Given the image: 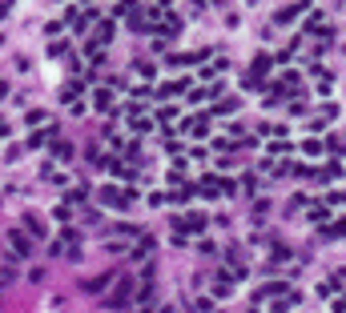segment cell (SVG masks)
<instances>
[{"label":"cell","instance_id":"6da1fadb","mask_svg":"<svg viewBox=\"0 0 346 313\" xmlns=\"http://www.w3.org/2000/svg\"><path fill=\"white\" fill-rule=\"evenodd\" d=\"M8 241H12V249H16L20 257H32V237H24L20 229H12V233H8Z\"/></svg>","mask_w":346,"mask_h":313},{"label":"cell","instance_id":"7a4b0ae2","mask_svg":"<svg viewBox=\"0 0 346 313\" xmlns=\"http://www.w3.org/2000/svg\"><path fill=\"white\" fill-rule=\"evenodd\" d=\"M24 229H28L32 237H41V233H45V225H41V217H37V213H24Z\"/></svg>","mask_w":346,"mask_h":313},{"label":"cell","instance_id":"3957f363","mask_svg":"<svg viewBox=\"0 0 346 313\" xmlns=\"http://www.w3.org/2000/svg\"><path fill=\"white\" fill-rule=\"evenodd\" d=\"M201 213H189V217H181V229H189V233H201Z\"/></svg>","mask_w":346,"mask_h":313},{"label":"cell","instance_id":"277c9868","mask_svg":"<svg viewBox=\"0 0 346 313\" xmlns=\"http://www.w3.org/2000/svg\"><path fill=\"white\" fill-rule=\"evenodd\" d=\"M105 285H109V273H101V277H89V281H85V289H89V293H101Z\"/></svg>","mask_w":346,"mask_h":313},{"label":"cell","instance_id":"5b68a950","mask_svg":"<svg viewBox=\"0 0 346 313\" xmlns=\"http://www.w3.org/2000/svg\"><path fill=\"white\" fill-rule=\"evenodd\" d=\"M53 156H57V161H68V156H73V145H68V141H57V145H53Z\"/></svg>","mask_w":346,"mask_h":313},{"label":"cell","instance_id":"8992f818","mask_svg":"<svg viewBox=\"0 0 346 313\" xmlns=\"http://www.w3.org/2000/svg\"><path fill=\"white\" fill-rule=\"evenodd\" d=\"M77 93H81V85H77V81H73V85H64V93H60V101H73V97H77Z\"/></svg>","mask_w":346,"mask_h":313},{"label":"cell","instance_id":"52a82bcc","mask_svg":"<svg viewBox=\"0 0 346 313\" xmlns=\"http://www.w3.org/2000/svg\"><path fill=\"white\" fill-rule=\"evenodd\" d=\"M45 121H49V112H41V108H32V112H28V125H45Z\"/></svg>","mask_w":346,"mask_h":313},{"label":"cell","instance_id":"ba28073f","mask_svg":"<svg viewBox=\"0 0 346 313\" xmlns=\"http://www.w3.org/2000/svg\"><path fill=\"white\" fill-rule=\"evenodd\" d=\"M4 97H8V85H0V101H4Z\"/></svg>","mask_w":346,"mask_h":313},{"label":"cell","instance_id":"9c48e42d","mask_svg":"<svg viewBox=\"0 0 346 313\" xmlns=\"http://www.w3.org/2000/svg\"><path fill=\"white\" fill-rule=\"evenodd\" d=\"M4 133H8V129H4V116H0V137H4Z\"/></svg>","mask_w":346,"mask_h":313}]
</instances>
